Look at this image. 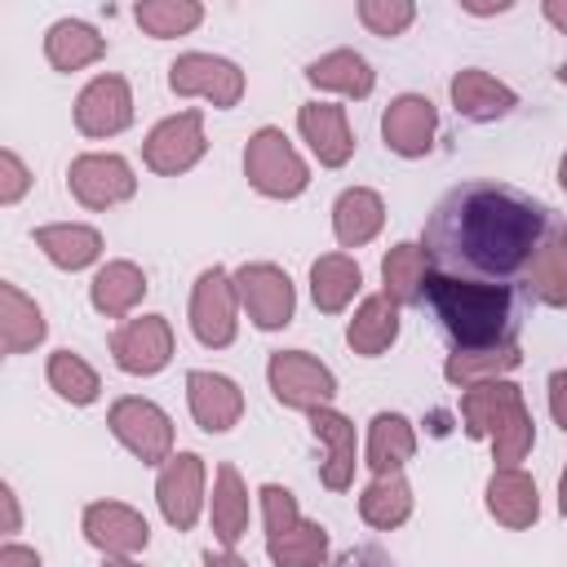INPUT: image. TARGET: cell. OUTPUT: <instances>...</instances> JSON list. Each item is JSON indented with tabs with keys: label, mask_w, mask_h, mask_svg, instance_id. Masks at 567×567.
<instances>
[{
	"label": "cell",
	"mask_w": 567,
	"mask_h": 567,
	"mask_svg": "<svg viewBox=\"0 0 567 567\" xmlns=\"http://www.w3.org/2000/svg\"><path fill=\"white\" fill-rule=\"evenodd\" d=\"M549 235L554 213L540 199H532L518 186L474 177L452 186L434 204L421 244L443 275L509 284L532 266Z\"/></svg>",
	"instance_id": "1"
},
{
	"label": "cell",
	"mask_w": 567,
	"mask_h": 567,
	"mask_svg": "<svg viewBox=\"0 0 567 567\" xmlns=\"http://www.w3.org/2000/svg\"><path fill=\"white\" fill-rule=\"evenodd\" d=\"M430 315L447 332L452 350H492L509 346L518 332V310L509 284H487V279H465V275H443L430 270L425 297Z\"/></svg>",
	"instance_id": "2"
},
{
	"label": "cell",
	"mask_w": 567,
	"mask_h": 567,
	"mask_svg": "<svg viewBox=\"0 0 567 567\" xmlns=\"http://www.w3.org/2000/svg\"><path fill=\"white\" fill-rule=\"evenodd\" d=\"M461 421L470 439H487L492 443V461L496 470H509L518 461H527L532 443H536V421L523 403V390L514 381H487L461 394Z\"/></svg>",
	"instance_id": "3"
},
{
	"label": "cell",
	"mask_w": 567,
	"mask_h": 567,
	"mask_svg": "<svg viewBox=\"0 0 567 567\" xmlns=\"http://www.w3.org/2000/svg\"><path fill=\"white\" fill-rule=\"evenodd\" d=\"M244 177L266 199H297L310 186V168L284 128L261 124L244 146Z\"/></svg>",
	"instance_id": "4"
},
{
	"label": "cell",
	"mask_w": 567,
	"mask_h": 567,
	"mask_svg": "<svg viewBox=\"0 0 567 567\" xmlns=\"http://www.w3.org/2000/svg\"><path fill=\"white\" fill-rule=\"evenodd\" d=\"M266 381H270V394L284 408H297L306 416L315 408H332V399H337L332 368L319 363L310 350H275L270 363H266Z\"/></svg>",
	"instance_id": "5"
},
{
	"label": "cell",
	"mask_w": 567,
	"mask_h": 567,
	"mask_svg": "<svg viewBox=\"0 0 567 567\" xmlns=\"http://www.w3.org/2000/svg\"><path fill=\"white\" fill-rule=\"evenodd\" d=\"M106 425L115 434L120 447H128L142 465H164L173 456V421L159 403L142 399V394H124L111 403Z\"/></svg>",
	"instance_id": "6"
},
{
	"label": "cell",
	"mask_w": 567,
	"mask_h": 567,
	"mask_svg": "<svg viewBox=\"0 0 567 567\" xmlns=\"http://www.w3.org/2000/svg\"><path fill=\"white\" fill-rule=\"evenodd\" d=\"M190 332L199 346L221 350L235 341L239 332V292H235V275L221 266L199 270L195 288H190Z\"/></svg>",
	"instance_id": "7"
},
{
	"label": "cell",
	"mask_w": 567,
	"mask_h": 567,
	"mask_svg": "<svg viewBox=\"0 0 567 567\" xmlns=\"http://www.w3.org/2000/svg\"><path fill=\"white\" fill-rule=\"evenodd\" d=\"M235 292L261 332H279L297 315V288H292L288 270H279L275 261H244L235 270Z\"/></svg>",
	"instance_id": "8"
},
{
	"label": "cell",
	"mask_w": 567,
	"mask_h": 567,
	"mask_svg": "<svg viewBox=\"0 0 567 567\" xmlns=\"http://www.w3.org/2000/svg\"><path fill=\"white\" fill-rule=\"evenodd\" d=\"M208 151V137H204V111H177L168 120H159L146 142H142V164L159 177H177V173H190Z\"/></svg>",
	"instance_id": "9"
},
{
	"label": "cell",
	"mask_w": 567,
	"mask_h": 567,
	"mask_svg": "<svg viewBox=\"0 0 567 567\" xmlns=\"http://www.w3.org/2000/svg\"><path fill=\"white\" fill-rule=\"evenodd\" d=\"M168 89L177 97H204L217 111H230L244 97V71L217 53H177L168 62Z\"/></svg>",
	"instance_id": "10"
},
{
	"label": "cell",
	"mask_w": 567,
	"mask_h": 567,
	"mask_svg": "<svg viewBox=\"0 0 567 567\" xmlns=\"http://www.w3.org/2000/svg\"><path fill=\"white\" fill-rule=\"evenodd\" d=\"M66 186H71V195L84 208L102 213V208H115V204L133 199L137 177H133V164L124 155H115V151H84V155L71 159Z\"/></svg>",
	"instance_id": "11"
},
{
	"label": "cell",
	"mask_w": 567,
	"mask_h": 567,
	"mask_svg": "<svg viewBox=\"0 0 567 567\" xmlns=\"http://www.w3.org/2000/svg\"><path fill=\"white\" fill-rule=\"evenodd\" d=\"M111 359L128 377H155V372H164L168 359H173V328H168V319L164 315L124 319L111 332Z\"/></svg>",
	"instance_id": "12"
},
{
	"label": "cell",
	"mask_w": 567,
	"mask_h": 567,
	"mask_svg": "<svg viewBox=\"0 0 567 567\" xmlns=\"http://www.w3.org/2000/svg\"><path fill=\"white\" fill-rule=\"evenodd\" d=\"M155 501H159V514L173 532H190L204 514V456L199 452H173L159 465Z\"/></svg>",
	"instance_id": "13"
},
{
	"label": "cell",
	"mask_w": 567,
	"mask_h": 567,
	"mask_svg": "<svg viewBox=\"0 0 567 567\" xmlns=\"http://www.w3.org/2000/svg\"><path fill=\"white\" fill-rule=\"evenodd\" d=\"M80 527L84 540L106 558H137L151 545V523L124 501H89Z\"/></svg>",
	"instance_id": "14"
},
{
	"label": "cell",
	"mask_w": 567,
	"mask_h": 567,
	"mask_svg": "<svg viewBox=\"0 0 567 567\" xmlns=\"http://www.w3.org/2000/svg\"><path fill=\"white\" fill-rule=\"evenodd\" d=\"M133 124V89L124 75H93L75 97V128L84 137H115Z\"/></svg>",
	"instance_id": "15"
},
{
	"label": "cell",
	"mask_w": 567,
	"mask_h": 567,
	"mask_svg": "<svg viewBox=\"0 0 567 567\" xmlns=\"http://www.w3.org/2000/svg\"><path fill=\"white\" fill-rule=\"evenodd\" d=\"M434 133H439V111L425 93H399L390 97L385 115H381V137L394 155L403 159H421L434 151Z\"/></svg>",
	"instance_id": "16"
},
{
	"label": "cell",
	"mask_w": 567,
	"mask_h": 567,
	"mask_svg": "<svg viewBox=\"0 0 567 567\" xmlns=\"http://www.w3.org/2000/svg\"><path fill=\"white\" fill-rule=\"evenodd\" d=\"M186 403H190V416L204 434H226L244 416V390L230 377L208 372V368L186 372Z\"/></svg>",
	"instance_id": "17"
},
{
	"label": "cell",
	"mask_w": 567,
	"mask_h": 567,
	"mask_svg": "<svg viewBox=\"0 0 567 567\" xmlns=\"http://www.w3.org/2000/svg\"><path fill=\"white\" fill-rule=\"evenodd\" d=\"M297 133L323 168H341L354 155V133H350L346 106H337V102H306L297 111Z\"/></svg>",
	"instance_id": "18"
},
{
	"label": "cell",
	"mask_w": 567,
	"mask_h": 567,
	"mask_svg": "<svg viewBox=\"0 0 567 567\" xmlns=\"http://www.w3.org/2000/svg\"><path fill=\"white\" fill-rule=\"evenodd\" d=\"M310 434L328 447V461L319 465V483L328 492H346L354 483V465H359V434H354L350 416H341L337 408H315Z\"/></svg>",
	"instance_id": "19"
},
{
	"label": "cell",
	"mask_w": 567,
	"mask_h": 567,
	"mask_svg": "<svg viewBox=\"0 0 567 567\" xmlns=\"http://www.w3.org/2000/svg\"><path fill=\"white\" fill-rule=\"evenodd\" d=\"M447 93H452L456 115H465V120H474V124L505 120V115L518 106V93H514L505 80H496L492 71H483V66L456 71L452 84H447Z\"/></svg>",
	"instance_id": "20"
},
{
	"label": "cell",
	"mask_w": 567,
	"mask_h": 567,
	"mask_svg": "<svg viewBox=\"0 0 567 567\" xmlns=\"http://www.w3.org/2000/svg\"><path fill=\"white\" fill-rule=\"evenodd\" d=\"M487 514L509 532H527L540 518V492H536L532 474L518 470V465L492 470V478H487Z\"/></svg>",
	"instance_id": "21"
},
{
	"label": "cell",
	"mask_w": 567,
	"mask_h": 567,
	"mask_svg": "<svg viewBox=\"0 0 567 567\" xmlns=\"http://www.w3.org/2000/svg\"><path fill=\"white\" fill-rule=\"evenodd\" d=\"M385 226V199L368 186H346L332 204V235L341 248H363Z\"/></svg>",
	"instance_id": "22"
},
{
	"label": "cell",
	"mask_w": 567,
	"mask_h": 567,
	"mask_svg": "<svg viewBox=\"0 0 567 567\" xmlns=\"http://www.w3.org/2000/svg\"><path fill=\"white\" fill-rule=\"evenodd\" d=\"M416 456V430L403 412H377L368 421V447H363V465L377 474H399L408 461Z\"/></svg>",
	"instance_id": "23"
},
{
	"label": "cell",
	"mask_w": 567,
	"mask_h": 567,
	"mask_svg": "<svg viewBox=\"0 0 567 567\" xmlns=\"http://www.w3.org/2000/svg\"><path fill=\"white\" fill-rule=\"evenodd\" d=\"M248 514H252L248 487H244L239 470L230 461H221L217 474H213V501H208V523H213V536L221 540V549H235L244 540Z\"/></svg>",
	"instance_id": "24"
},
{
	"label": "cell",
	"mask_w": 567,
	"mask_h": 567,
	"mask_svg": "<svg viewBox=\"0 0 567 567\" xmlns=\"http://www.w3.org/2000/svg\"><path fill=\"white\" fill-rule=\"evenodd\" d=\"M44 58L53 71H84L106 58V35H97L84 18H58L44 31Z\"/></svg>",
	"instance_id": "25"
},
{
	"label": "cell",
	"mask_w": 567,
	"mask_h": 567,
	"mask_svg": "<svg viewBox=\"0 0 567 567\" xmlns=\"http://www.w3.org/2000/svg\"><path fill=\"white\" fill-rule=\"evenodd\" d=\"M346 341L354 354L377 359L399 341V301H390L385 292H372L359 301V310L346 323Z\"/></svg>",
	"instance_id": "26"
},
{
	"label": "cell",
	"mask_w": 567,
	"mask_h": 567,
	"mask_svg": "<svg viewBox=\"0 0 567 567\" xmlns=\"http://www.w3.org/2000/svg\"><path fill=\"white\" fill-rule=\"evenodd\" d=\"M35 248L58 266V270H84L102 257V235L97 226L84 221H53V226H35L31 230Z\"/></svg>",
	"instance_id": "27"
},
{
	"label": "cell",
	"mask_w": 567,
	"mask_h": 567,
	"mask_svg": "<svg viewBox=\"0 0 567 567\" xmlns=\"http://www.w3.org/2000/svg\"><path fill=\"white\" fill-rule=\"evenodd\" d=\"M142 297H146V275H142L137 261H124V257L97 266V275H93V284H89V301H93V310L106 315V319L133 315V306H137Z\"/></svg>",
	"instance_id": "28"
},
{
	"label": "cell",
	"mask_w": 567,
	"mask_h": 567,
	"mask_svg": "<svg viewBox=\"0 0 567 567\" xmlns=\"http://www.w3.org/2000/svg\"><path fill=\"white\" fill-rule=\"evenodd\" d=\"M49 323H44V310L9 279H0V346L4 354H27L44 341Z\"/></svg>",
	"instance_id": "29"
},
{
	"label": "cell",
	"mask_w": 567,
	"mask_h": 567,
	"mask_svg": "<svg viewBox=\"0 0 567 567\" xmlns=\"http://www.w3.org/2000/svg\"><path fill=\"white\" fill-rule=\"evenodd\" d=\"M306 80H310L315 89H328V93H341V97H354V102L377 89V71H372L368 58L354 53V49H332V53L315 58V62L306 66Z\"/></svg>",
	"instance_id": "30"
},
{
	"label": "cell",
	"mask_w": 567,
	"mask_h": 567,
	"mask_svg": "<svg viewBox=\"0 0 567 567\" xmlns=\"http://www.w3.org/2000/svg\"><path fill=\"white\" fill-rule=\"evenodd\" d=\"M430 252H425V244H412V239H403V244H394L385 257H381V292L390 297V301H399V306H416L421 297H425V279H430Z\"/></svg>",
	"instance_id": "31"
},
{
	"label": "cell",
	"mask_w": 567,
	"mask_h": 567,
	"mask_svg": "<svg viewBox=\"0 0 567 567\" xmlns=\"http://www.w3.org/2000/svg\"><path fill=\"white\" fill-rule=\"evenodd\" d=\"M359 288H363V270H359L354 257H346V252L315 257V266H310V297H315V306L323 315H341L359 297Z\"/></svg>",
	"instance_id": "32"
},
{
	"label": "cell",
	"mask_w": 567,
	"mask_h": 567,
	"mask_svg": "<svg viewBox=\"0 0 567 567\" xmlns=\"http://www.w3.org/2000/svg\"><path fill=\"white\" fill-rule=\"evenodd\" d=\"M518 363H523L518 341L492 346V350H452L447 363H443V377H447V385L474 390V385H487V381H505V372H514Z\"/></svg>",
	"instance_id": "33"
},
{
	"label": "cell",
	"mask_w": 567,
	"mask_h": 567,
	"mask_svg": "<svg viewBox=\"0 0 567 567\" xmlns=\"http://www.w3.org/2000/svg\"><path fill=\"white\" fill-rule=\"evenodd\" d=\"M359 518L377 532H394L412 518V483L399 474H377L359 496Z\"/></svg>",
	"instance_id": "34"
},
{
	"label": "cell",
	"mask_w": 567,
	"mask_h": 567,
	"mask_svg": "<svg viewBox=\"0 0 567 567\" xmlns=\"http://www.w3.org/2000/svg\"><path fill=\"white\" fill-rule=\"evenodd\" d=\"M266 554L275 567H328V527L315 518H301L292 532L270 536Z\"/></svg>",
	"instance_id": "35"
},
{
	"label": "cell",
	"mask_w": 567,
	"mask_h": 567,
	"mask_svg": "<svg viewBox=\"0 0 567 567\" xmlns=\"http://www.w3.org/2000/svg\"><path fill=\"white\" fill-rule=\"evenodd\" d=\"M523 292L540 306H554V310H567V252L558 239H549L532 266L523 270Z\"/></svg>",
	"instance_id": "36"
},
{
	"label": "cell",
	"mask_w": 567,
	"mask_h": 567,
	"mask_svg": "<svg viewBox=\"0 0 567 567\" xmlns=\"http://www.w3.org/2000/svg\"><path fill=\"white\" fill-rule=\"evenodd\" d=\"M133 18L151 40H173V35H190L204 22V4L199 0H142Z\"/></svg>",
	"instance_id": "37"
},
{
	"label": "cell",
	"mask_w": 567,
	"mask_h": 567,
	"mask_svg": "<svg viewBox=\"0 0 567 567\" xmlns=\"http://www.w3.org/2000/svg\"><path fill=\"white\" fill-rule=\"evenodd\" d=\"M44 377H49V385L58 390V399H66V403H75V408H89V403H97V394H102V377H97L75 350H53Z\"/></svg>",
	"instance_id": "38"
},
{
	"label": "cell",
	"mask_w": 567,
	"mask_h": 567,
	"mask_svg": "<svg viewBox=\"0 0 567 567\" xmlns=\"http://www.w3.org/2000/svg\"><path fill=\"white\" fill-rule=\"evenodd\" d=\"M359 22L372 35L394 40V35H403L416 22V4L412 0H359Z\"/></svg>",
	"instance_id": "39"
},
{
	"label": "cell",
	"mask_w": 567,
	"mask_h": 567,
	"mask_svg": "<svg viewBox=\"0 0 567 567\" xmlns=\"http://www.w3.org/2000/svg\"><path fill=\"white\" fill-rule=\"evenodd\" d=\"M257 496H261L266 540H270V536H284V532H292V527L301 523V505H297V496H292L288 487H279V483H261V487H257Z\"/></svg>",
	"instance_id": "40"
},
{
	"label": "cell",
	"mask_w": 567,
	"mask_h": 567,
	"mask_svg": "<svg viewBox=\"0 0 567 567\" xmlns=\"http://www.w3.org/2000/svg\"><path fill=\"white\" fill-rule=\"evenodd\" d=\"M27 186H31V173L18 159V151H0V204L13 208L27 195Z\"/></svg>",
	"instance_id": "41"
},
{
	"label": "cell",
	"mask_w": 567,
	"mask_h": 567,
	"mask_svg": "<svg viewBox=\"0 0 567 567\" xmlns=\"http://www.w3.org/2000/svg\"><path fill=\"white\" fill-rule=\"evenodd\" d=\"M549 416H554V425L567 434V372H563V368L549 372Z\"/></svg>",
	"instance_id": "42"
},
{
	"label": "cell",
	"mask_w": 567,
	"mask_h": 567,
	"mask_svg": "<svg viewBox=\"0 0 567 567\" xmlns=\"http://www.w3.org/2000/svg\"><path fill=\"white\" fill-rule=\"evenodd\" d=\"M328 567H394V563H390L381 549H368V545H363V549H346V554L332 558Z\"/></svg>",
	"instance_id": "43"
},
{
	"label": "cell",
	"mask_w": 567,
	"mask_h": 567,
	"mask_svg": "<svg viewBox=\"0 0 567 567\" xmlns=\"http://www.w3.org/2000/svg\"><path fill=\"white\" fill-rule=\"evenodd\" d=\"M0 567H40V554H35L31 545L4 540V545H0Z\"/></svg>",
	"instance_id": "44"
},
{
	"label": "cell",
	"mask_w": 567,
	"mask_h": 567,
	"mask_svg": "<svg viewBox=\"0 0 567 567\" xmlns=\"http://www.w3.org/2000/svg\"><path fill=\"white\" fill-rule=\"evenodd\" d=\"M0 505H4V536H13V532L22 527V509H18L13 483H0Z\"/></svg>",
	"instance_id": "45"
},
{
	"label": "cell",
	"mask_w": 567,
	"mask_h": 567,
	"mask_svg": "<svg viewBox=\"0 0 567 567\" xmlns=\"http://www.w3.org/2000/svg\"><path fill=\"white\" fill-rule=\"evenodd\" d=\"M540 13H545V22H549L554 31H563V35H567V0H545V4H540Z\"/></svg>",
	"instance_id": "46"
},
{
	"label": "cell",
	"mask_w": 567,
	"mask_h": 567,
	"mask_svg": "<svg viewBox=\"0 0 567 567\" xmlns=\"http://www.w3.org/2000/svg\"><path fill=\"white\" fill-rule=\"evenodd\" d=\"M204 567H248V563H244L235 549H208V554H204Z\"/></svg>",
	"instance_id": "47"
},
{
	"label": "cell",
	"mask_w": 567,
	"mask_h": 567,
	"mask_svg": "<svg viewBox=\"0 0 567 567\" xmlns=\"http://www.w3.org/2000/svg\"><path fill=\"white\" fill-rule=\"evenodd\" d=\"M558 509L567 514V470H563V478H558Z\"/></svg>",
	"instance_id": "48"
},
{
	"label": "cell",
	"mask_w": 567,
	"mask_h": 567,
	"mask_svg": "<svg viewBox=\"0 0 567 567\" xmlns=\"http://www.w3.org/2000/svg\"><path fill=\"white\" fill-rule=\"evenodd\" d=\"M102 567H142V563H137V558H106Z\"/></svg>",
	"instance_id": "49"
},
{
	"label": "cell",
	"mask_w": 567,
	"mask_h": 567,
	"mask_svg": "<svg viewBox=\"0 0 567 567\" xmlns=\"http://www.w3.org/2000/svg\"><path fill=\"white\" fill-rule=\"evenodd\" d=\"M558 186L567 190V151H563V159H558Z\"/></svg>",
	"instance_id": "50"
},
{
	"label": "cell",
	"mask_w": 567,
	"mask_h": 567,
	"mask_svg": "<svg viewBox=\"0 0 567 567\" xmlns=\"http://www.w3.org/2000/svg\"><path fill=\"white\" fill-rule=\"evenodd\" d=\"M558 84H563V89H567V58H563V62H558Z\"/></svg>",
	"instance_id": "51"
},
{
	"label": "cell",
	"mask_w": 567,
	"mask_h": 567,
	"mask_svg": "<svg viewBox=\"0 0 567 567\" xmlns=\"http://www.w3.org/2000/svg\"><path fill=\"white\" fill-rule=\"evenodd\" d=\"M558 244H563V252H567V230H563V235H558Z\"/></svg>",
	"instance_id": "52"
}]
</instances>
